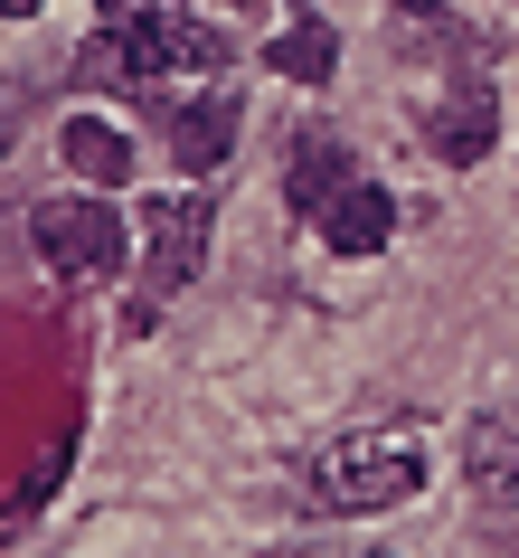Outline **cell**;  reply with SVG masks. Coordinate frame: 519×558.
Wrapping results in <instances>:
<instances>
[{"label":"cell","instance_id":"12","mask_svg":"<svg viewBox=\"0 0 519 558\" xmlns=\"http://www.w3.org/2000/svg\"><path fill=\"white\" fill-rule=\"evenodd\" d=\"M76 76L104 95H143V66H133V48H123V29H95L86 48H76Z\"/></svg>","mask_w":519,"mask_h":558},{"label":"cell","instance_id":"11","mask_svg":"<svg viewBox=\"0 0 519 558\" xmlns=\"http://www.w3.org/2000/svg\"><path fill=\"white\" fill-rule=\"evenodd\" d=\"M66 464H76V445H48V454H38V464L20 473V493H10V511H0V539H20V530H29L38 511H48V501H58Z\"/></svg>","mask_w":519,"mask_h":558},{"label":"cell","instance_id":"1","mask_svg":"<svg viewBox=\"0 0 519 558\" xmlns=\"http://www.w3.org/2000/svg\"><path fill=\"white\" fill-rule=\"evenodd\" d=\"M425 493V454L387 436H349L312 464V501L321 511H397V501Z\"/></svg>","mask_w":519,"mask_h":558},{"label":"cell","instance_id":"14","mask_svg":"<svg viewBox=\"0 0 519 558\" xmlns=\"http://www.w3.org/2000/svg\"><path fill=\"white\" fill-rule=\"evenodd\" d=\"M0 20H38V0H0Z\"/></svg>","mask_w":519,"mask_h":558},{"label":"cell","instance_id":"2","mask_svg":"<svg viewBox=\"0 0 519 558\" xmlns=\"http://www.w3.org/2000/svg\"><path fill=\"white\" fill-rule=\"evenodd\" d=\"M29 246L58 284H114L123 256H133V228H123L104 199H48L29 218Z\"/></svg>","mask_w":519,"mask_h":558},{"label":"cell","instance_id":"8","mask_svg":"<svg viewBox=\"0 0 519 558\" xmlns=\"http://www.w3.org/2000/svg\"><path fill=\"white\" fill-rule=\"evenodd\" d=\"M58 151H66V171L86 180V190H123V180L143 171V161H133V143H123L104 114H66V143H58Z\"/></svg>","mask_w":519,"mask_h":558},{"label":"cell","instance_id":"4","mask_svg":"<svg viewBox=\"0 0 519 558\" xmlns=\"http://www.w3.org/2000/svg\"><path fill=\"white\" fill-rule=\"evenodd\" d=\"M491 143H501V95H491V76H462L434 105V161L444 171H472V161H491Z\"/></svg>","mask_w":519,"mask_h":558},{"label":"cell","instance_id":"13","mask_svg":"<svg viewBox=\"0 0 519 558\" xmlns=\"http://www.w3.org/2000/svg\"><path fill=\"white\" fill-rule=\"evenodd\" d=\"M406 20H444V10H454V0H397Z\"/></svg>","mask_w":519,"mask_h":558},{"label":"cell","instance_id":"6","mask_svg":"<svg viewBox=\"0 0 519 558\" xmlns=\"http://www.w3.org/2000/svg\"><path fill=\"white\" fill-rule=\"evenodd\" d=\"M312 228H321V246H331V256H378V246L397 236V199H387L378 180H349V190L321 208Z\"/></svg>","mask_w":519,"mask_h":558},{"label":"cell","instance_id":"10","mask_svg":"<svg viewBox=\"0 0 519 558\" xmlns=\"http://www.w3.org/2000/svg\"><path fill=\"white\" fill-rule=\"evenodd\" d=\"M264 66H274V76H293V86H331V66H341V38H331V20H293V29L264 48Z\"/></svg>","mask_w":519,"mask_h":558},{"label":"cell","instance_id":"3","mask_svg":"<svg viewBox=\"0 0 519 558\" xmlns=\"http://www.w3.org/2000/svg\"><path fill=\"white\" fill-rule=\"evenodd\" d=\"M208 199H143V275L151 294H180L189 275L208 265Z\"/></svg>","mask_w":519,"mask_h":558},{"label":"cell","instance_id":"9","mask_svg":"<svg viewBox=\"0 0 519 558\" xmlns=\"http://www.w3.org/2000/svg\"><path fill=\"white\" fill-rule=\"evenodd\" d=\"M349 180H359V171H349V151L331 143V133H312V143H293V161H284V199L302 208V218H321Z\"/></svg>","mask_w":519,"mask_h":558},{"label":"cell","instance_id":"15","mask_svg":"<svg viewBox=\"0 0 519 558\" xmlns=\"http://www.w3.org/2000/svg\"><path fill=\"white\" fill-rule=\"evenodd\" d=\"M104 20H133V0H104Z\"/></svg>","mask_w":519,"mask_h":558},{"label":"cell","instance_id":"5","mask_svg":"<svg viewBox=\"0 0 519 558\" xmlns=\"http://www.w3.org/2000/svg\"><path fill=\"white\" fill-rule=\"evenodd\" d=\"M462 483L482 511H519V426L510 416H472V436H462Z\"/></svg>","mask_w":519,"mask_h":558},{"label":"cell","instance_id":"7","mask_svg":"<svg viewBox=\"0 0 519 558\" xmlns=\"http://www.w3.org/2000/svg\"><path fill=\"white\" fill-rule=\"evenodd\" d=\"M227 143H236V95H227V86L189 95V105L171 114V161H180V171H218Z\"/></svg>","mask_w":519,"mask_h":558}]
</instances>
